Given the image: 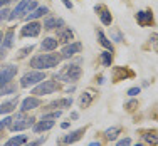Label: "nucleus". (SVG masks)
Segmentation results:
<instances>
[{
    "mask_svg": "<svg viewBox=\"0 0 158 146\" xmlns=\"http://www.w3.org/2000/svg\"><path fill=\"white\" fill-rule=\"evenodd\" d=\"M44 140H46V138H44ZM44 140H39V141H32V143H29V144H25V146H39V144L42 143Z\"/></svg>",
    "mask_w": 158,
    "mask_h": 146,
    "instance_id": "nucleus-37",
    "label": "nucleus"
},
{
    "mask_svg": "<svg viewBox=\"0 0 158 146\" xmlns=\"http://www.w3.org/2000/svg\"><path fill=\"white\" fill-rule=\"evenodd\" d=\"M10 123H12V118H3V121L0 123V129L7 128V126H10Z\"/></svg>",
    "mask_w": 158,
    "mask_h": 146,
    "instance_id": "nucleus-35",
    "label": "nucleus"
},
{
    "mask_svg": "<svg viewBox=\"0 0 158 146\" xmlns=\"http://www.w3.org/2000/svg\"><path fill=\"white\" fill-rule=\"evenodd\" d=\"M44 79H46V74L44 72H40V71H31V72L24 74V77L20 79V86L22 87H31V86H37Z\"/></svg>",
    "mask_w": 158,
    "mask_h": 146,
    "instance_id": "nucleus-3",
    "label": "nucleus"
},
{
    "mask_svg": "<svg viewBox=\"0 0 158 146\" xmlns=\"http://www.w3.org/2000/svg\"><path fill=\"white\" fill-rule=\"evenodd\" d=\"M136 20L140 25H143V27L153 25V14L150 12V10H140V12L136 14Z\"/></svg>",
    "mask_w": 158,
    "mask_h": 146,
    "instance_id": "nucleus-11",
    "label": "nucleus"
},
{
    "mask_svg": "<svg viewBox=\"0 0 158 146\" xmlns=\"http://www.w3.org/2000/svg\"><path fill=\"white\" fill-rule=\"evenodd\" d=\"M57 39H59V42L69 44L71 40L74 39V34H73V30H71L69 27H61L57 30Z\"/></svg>",
    "mask_w": 158,
    "mask_h": 146,
    "instance_id": "nucleus-12",
    "label": "nucleus"
},
{
    "mask_svg": "<svg viewBox=\"0 0 158 146\" xmlns=\"http://www.w3.org/2000/svg\"><path fill=\"white\" fill-rule=\"evenodd\" d=\"M9 2H14V0H7V3H9Z\"/></svg>",
    "mask_w": 158,
    "mask_h": 146,
    "instance_id": "nucleus-47",
    "label": "nucleus"
},
{
    "mask_svg": "<svg viewBox=\"0 0 158 146\" xmlns=\"http://www.w3.org/2000/svg\"><path fill=\"white\" fill-rule=\"evenodd\" d=\"M3 3H7V0H0V7H2Z\"/></svg>",
    "mask_w": 158,
    "mask_h": 146,
    "instance_id": "nucleus-44",
    "label": "nucleus"
},
{
    "mask_svg": "<svg viewBox=\"0 0 158 146\" xmlns=\"http://www.w3.org/2000/svg\"><path fill=\"white\" fill-rule=\"evenodd\" d=\"M24 143H27V136L25 134H20V136H14L10 138L9 141H7L3 146H22Z\"/></svg>",
    "mask_w": 158,
    "mask_h": 146,
    "instance_id": "nucleus-20",
    "label": "nucleus"
},
{
    "mask_svg": "<svg viewBox=\"0 0 158 146\" xmlns=\"http://www.w3.org/2000/svg\"><path fill=\"white\" fill-rule=\"evenodd\" d=\"M71 118H73V119H77L79 114H77V113H71Z\"/></svg>",
    "mask_w": 158,
    "mask_h": 146,
    "instance_id": "nucleus-42",
    "label": "nucleus"
},
{
    "mask_svg": "<svg viewBox=\"0 0 158 146\" xmlns=\"http://www.w3.org/2000/svg\"><path fill=\"white\" fill-rule=\"evenodd\" d=\"M119 134V128L118 126H114V128H110L104 131V136L108 138V140H116V136Z\"/></svg>",
    "mask_w": 158,
    "mask_h": 146,
    "instance_id": "nucleus-28",
    "label": "nucleus"
},
{
    "mask_svg": "<svg viewBox=\"0 0 158 146\" xmlns=\"http://www.w3.org/2000/svg\"><path fill=\"white\" fill-rule=\"evenodd\" d=\"M51 128H54V121L52 119H40L35 126H34V133H42V131H49Z\"/></svg>",
    "mask_w": 158,
    "mask_h": 146,
    "instance_id": "nucleus-15",
    "label": "nucleus"
},
{
    "mask_svg": "<svg viewBox=\"0 0 158 146\" xmlns=\"http://www.w3.org/2000/svg\"><path fill=\"white\" fill-rule=\"evenodd\" d=\"M40 29H42V25L39 24V22H27V24L22 27V30H20V35L22 37H37L40 34Z\"/></svg>",
    "mask_w": 158,
    "mask_h": 146,
    "instance_id": "nucleus-6",
    "label": "nucleus"
},
{
    "mask_svg": "<svg viewBox=\"0 0 158 146\" xmlns=\"http://www.w3.org/2000/svg\"><path fill=\"white\" fill-rule=\"evenodd\" d=\"M89 146H101L99 141H94V143H89Z\"/></svg>",
    "mask_w": 158,
    "mask_h": 146,
    "instance_id": "nucleus-43",
    "label": "nucleus"
},
{
    "mask_svg": "<svg viewBox=\"0 0 158 146\" xmlns=\"http://www.w3.org/2000/svg\"><path fill=\"white\" fill-rule=\"evenodd\" d=\"M17 91V87L14 84H10V82H7V84L0 86V96H5V94H14V92Z\"/></svg>",
    "mask_w": 158,
    "mask_h": 146,
    "instance_id": "nucleus-24",
    "label": "nucleus"
},
{
    "mask_svg": "<svg viewBox=\"0 0 158 146\" xmlns=\"http://www.w3.org/2000/svg\"><path fill=\"white\" fill-rule=\"evenodd\" d=\"M141 92V87H131V89H128V96H138Z\"/></svg>",
    "mask_w": 158,
    "mask_h": 146,
    "instance_id": "nucleus-32",
    "label": "nucleus"
},
{
    "mask_svg": "<svg viewBox=\"0 0 158 146\" xmlns=\"http://www.w3.org/2000/svg\"><path fill=\"white\" fill-rule=\"evenodd\" d=\"M31 2H32V0H20V2H19V5L9 14V20H15V18H19L22 14H27Z\"/></svg>",
    "mask_w": 158,
    "mask_h": 146,
    "instance_id": "nucleus-8",
    "label": "nucleus"
},
{
    "mask_svg": "<svg viewBox=\"0 0 158 146\" xmlns=\"http://www.w3.org/2000/svg\"><path fill=\"white\" fill-rule=\"evenodd\" d=\"M82 133H84V129H76V131H73V133L66 134V136H64V143H66V144L76 143V141L79 140V138L82 136Z\"/></svg>",
    "mask_w": 158,
    "mask_h": 146,
    "instance_id": "nucleus-18",
    "label": "nucleus"
},
{
    "mask_svg": "<svg viewBox=\"0 0 158 146\" xmlns=\"http://www.w3.org/2000/svg\"><path fill=\"white\" fill-rule=\"evenodd\" d=\"M62 3H64V5L67 7V9H73V3H71L69 0H62Z\"/></svg>",
    "mask_w": 158,
    "mask_h": 146,
    "instance_id": "nucleus-39",
    "label": "nucleus"
},
{
    "mask_svg": "<svg viewBox=\"0 0 158 146\" xmlns=\"http://www.w3.org/2000/svg\"><path fill=\"white\" fill-rule=\"evenodd\" d=\"M9 10H7V9H2V10H0V22H3V20H7V18H9Z\"/></svg>",
    "mask_w": 158,
    "mask_h": 146,
    "instance_id": "nucleus-33",
    "label": "nucleus"
},
{
    "mask_svg": "<svg viewBox=\"0 0 158 146\" xmlns=\"http://www.w3.org/2000/svg\"><path fill=\"white\" fill-rule=\"evenodd\" d=\"M145 140L148 141V143H152V144H156V143H158V134L148 133V134H145Z\"/></svg>",
    "mask_w": 158,
    "mask_h": 146,
    "instance_id": "nucleus-29",
    "label": "nucleus"
},
{
    "mask_svg": "<svg viewBox=\"0 0 158 146\" xmlns=\"http://www.w3.org/2000/svg\"><path fill=\"white\" fill-rule=\"evenodd\" d=\"M61 61H62V55L59 54H39L31 59V67H35V69H40V71L52 69V67H57Z\"/></svg>",
    "mask_w": 158,
    "mask_h": 146,
    "instance_id": "nucleus-1",
    "label": "nucleus"
},
{
    "mask_svg": "<svg viewBox=\"0 0 158 146\" xmlns=\"http://www.w3.org/2000/svg\"><path fill=\"white\" fill-rule=\"evenodd\" d=\"M39 106H40V101H39V97H35V96H31V97H25V99L22 101L20 111H22V113H27V111H32V109H35V107H39Z\"/></svg>",
    "mask_w": 158,
    "mask_h": 146,
    "instance_id": "nucleus-10",
    "label": "nucleus"
},
{
    "mask_svg": "<svg viewBox=\"0 0 158 146\" xmlns=\"http://www.w3.org/2000/svg\"><path fill=\"white\" fill-rule=\"evenodd\" d=\"M44 14H49V9H47V7H37L35 10H32L31 14H27V15H25V20H27V22L35 20V18L42 17Z\"/></svg>",
    "mask_w": 158,
    "mask_h": 146,
    "instance_id": "nucleus-17",
    "label": "nucleus"
},
{
    "mask_svg": "<svg viewBox=\"0 0 158 146\" xmlns=\"http://www.w3.org/2000/svg\"><path fill=\"white\" fill-rule=\"evenodd\" d=\"M64 27V20L62 18H56V17H47L44 20V29L47 30H54V29H61Z\"/></svg>",
    "mask_w": 158,
    "mask_h": 146,
    "instance_id": "nucleus-13",
    "label": "nucleus"
},
{
    "mask_svg": "<svg viewBox=\"0 0 158 146\" xmlns=\"http://www.w3.org/2000/svg\"><path fill=\"white\" fill-rule=\"evenodd\" d=\"M82 49V44L81 42H71V44H66V47L62 49V59H71L73 55H76L81 52Z\"/></svg>",
    "mask_w": 158,
    "mask_h": 146,
    "instance_id": "nucleus-9",
    "label": "nucleus"
},
{
    "mask_svg": "<svg viewBox=\"0 0 158 146\" xmlns=\"http://www.w3.org/2000/svg\"><path fill=\"white\" fill-rule=\"evenodd\" d=\"M73 104V99L71 97H66V99H57V101H52L49 104V107H71Z\"/></svg>",
    "mask_w": 158,
    "mask_h": 146,
    "instance_id": "nucleus-21",
    "label": "nucleus"
},
{
    "mask_svg": "<svg viewBox=\"0 0 158 146\" xmlns=\"http://www.w3.org/2000/svg\"><path fill=\"white\" fill-rule=\"evenodd\" d=\"M59 116H61V111H54V113H51V114H44L42 118L44 119H57Z\"/></svg>",
    "mask_w": 158,
    "mask_h": 146,
    "instance_id": "nucleus-31",
    "label": "nucleus"
},
{
    "mask_svg": "<svg viewBox=\"0 0 158 146\" xmlns=\"http://www.w3.org/2000/svg\"><path fill=\"white\" fill-rule=\"evenodd\" d=\"M81 77V67L77 64H69L66 66L59 74H56V79H61L64 82H74Z\"/></svg>",
    "mask_w": 158,
    "mask_h": 146,
    "instance_id": "nucleus-2",
    "label": "nucleus"
},
{
    "mask_svg": "<svg viewBox=\"0 0 158 146\" xmlns=\"http://www.w3.org/2000/svg\"><path fill=\"white\" fill-rule=\"evenodd\" d=\"M15 74H17V67L15 66H5L3 69H0V86H3V84H7V82H10L15 77Z\"/></svg>",
    "mask_w": 158,
    "mask_h": 146,
    "instance_id": "nucleus-7",
    "label": "nucleus"
},
{
    "mask_svg": "<svg viewBox=\"0 0 158 146\" xmlns=\"http://www.w3.org/2000/svg\"><path fill=\"white\" fill-rule=\"evenodd\" d=\"M61 128H62V129H67V128H69V123H62Z\"/></svg>",
    "mask_w": 158,
    "mask_h": 146,
    "instance_id": "nucleus-41",
    "label": "nucleus"
},
{
    "mask_svg": "<svg viewBox=\"0 0 158 146\" xmlns=\"http://www.w3.org/2000/svg\"><path fill=\"white\" fill-rule=\"evenodd\" d=\"M2 46H3V49H10V47L14 46V29H10V30L3 35Z\"/></svg>",
    "mask_w": 158,
    "mask_h": 146,
    "instance_id": "nucleus-22",
    "label": "nucleus"
},
{
    "mask_svg": "<svg viewBox=\"0 0 158 146\" xmlns=\"http://www.w3.org/2000/svg\"><path fill=\"white\" fill-rule=\"evenodd\" d=\"M135 106H136V103H135V101H131V103L130 104H128V107H130V109H133V107Z\"/></svg>",
    "mask_w": 158,
    "mask_h": 146,
    "instance_id": "nucleus-40",
    "label": "nucleus"
},
{
    "mask_svg": "<svg viewBox=\"0 0 158 146\" xmlns=\"http://www.w3.org/2000/svg\"><path fill=\"white\" fill-rule=\"evenodd\" d=\"M135 146H145V144H141V143H136V144H135Z\"/></svg>",
    "mask_w": 158,
    "mask_h": 146,
    "instance_id": "nucleus-46",
    "label": "nucleus"
},
{
    "mask_svg": "<svg viewBox=\"0 0 158 146\" xmlns=\"http://www.w3.org/2000/svg\"><path fill=\"white\" fill-rule=\"evenodd\" d=\"M57 82L56 81H46L44 79L42 82H39V84L34 87V91H32V94H35V96H46V94H52V92H56L57 91Z\"/></svg>",
    "mask_w": 158,
    "mask_h": 146,
    "instance_id": "nucleus-4",
    "label": "nucleus"
},
{
    "mask_svg": "<svg viewBox=\"0 0 158 146\" xmlns=\"http://www.w3.org/2000/svg\"><path fill=\"white\" fill-rule=\"evenodd\" d=\"M17 104H19V97H14V99H10V101L2 103V104H0V114H9V113H12V111L17 107Z\"/></svg>",
    "mask_w": 158,
    "mask_h": 146,
    "instance_id": "nucleus-14",
    "label": "nucleus"
},
{
    "mask_svg": "<svg viewBox=\"0 0 158 146\" xmlns=\"http://www.w3.org/2000/svg\"><path fill=\"white\" fill-rule=\"evenodd\" d=\"M34 51V46H27V47H24V49H22V51L20 52H19V57H25V55H29V52H32Z\"/></svg>",
    "mask_w": 158,
    "mask_h": 146,
    "instance_id": "nucleus-30",
    "label": "nucleus"
},
{
    "mask_svg": "<svg viewBox=\"0 0 158 146\" xmlns=\"http://www.w3.org/2000/svg\"><path fill=\"white\" fill-rule=\"evenodd\" d=\"M2 59H5V49L0 47V61H2Z\"/></svg>",
    "mask_w": 158,
    "mask_h": 146,
    "instance_id": "nucleus-38",
    "label": "nucleus"
},
{
    "mask_svg": "<svg viewBox=\"0 0 158 146\" xmlns=\"http://www.w3.org/2000/svg\"><path fill=\"white\" fill-rule=\"evenodd\" d=\"M34 124V118H24V114L19 113L15 118L12 119L10 123V129L12 131H22V129H27Z\"/></svg>",
    "mask_w": 158,
    "mask_h": 146,
    "instance_id": "nucleus-5",
    "label": "nucleus"
},
{
    "mask_svg": "<svg viewBox=\"0 0 158 146\" xmlns=\"http://www.w3.org/2000/svg\"><path fill=\"white\" fill-rule=\"evenodd\" d=\"M101 62H103V66L110 67L111 62H113V52H110V51L101 52Z\"/></svg>",
    "mask_w": 158,
    "mask_h": 146,
    "instance_id": "nucleus-25",
    "label": "nucleus"
},
{
    "mask_svg": "<svg viewBox=\"0 0 158 146\" xmlns=\"http://www.w3.org/2000/svg\"><path fill=\"white\" fill-rule=\"evenodd\" d=\"M126 76L131 77V76H133V72H131V71H128V69H123V67H116L114 74H113V79L118 82V81H121L123 77H126Z\"/></svg>",
    "mask_w": 158,
    "mask_h": 146,
    "instance_id": "nucleus-19",
    "label": "nucleus"
},
{
    "mask_svg": "<svg viewBox=\"0 0 158 146\" xmlns=\"http://www.w3.org/2000/svg\"><path fill=\"white\" fill-rule=\"evenodd\" d=\"M99 17H101V22H103L104 25H111V22H113V17H111L110 10H106V9H104L103 12L99 14Z\"/></svg>",
    "mask_w": 158,
    "mask_h": 146,
    "instance_id": "nucleus-26",
    "label": "nucleus"
},
{
    "mask_svg": "<svg viewBox=\"0 0 158 146\" xmlns=\"http://www.w3.org/2000/svg\"><path fill=\"white\" fill-rule=\"evenodd\" d=\"M98 39H99V44L103 47H106L110 52H113V44H111V40H108V37L103 34V30H98Z\"/></svg>",
    "mask_w": 158,
    "mask_h": 146,
    "instance_id": "nucleus-23",
    "label": "nucleus"
},
{
    "mask_svg": "<svg viewBox=\"0 0 158 146\" xmlns=\"http://www.w3.org/2000/svg\"><path fill=\"white\" fill-rule=\"evenodd\" d=\"M2 39H3V35H2V32H0V44H2Z\"/></svg>",
    "mask_w": 158,
    "mask_h": 146,
    "instance_id": "nucleus-45",
    "label": "nucleus"
},
{
    "mask_svg": "<svg viewBox=\"0 0 158 146\" xmlns=\"http://www.w3.org/2000/svg\"><path fill=\"white\" fill-rule=\"evenodd\" d=\"M113 39H114L116 42H123V35H121L119 32H114V34H113Z\"/></svg>",
    "mask_w": 158,
    "mask_h": 146,
    "instance_id": "nucleus-36",
    "label": "nucleus"
},
{
    "mask_svg": "<svg viewBox=\"0 0 158 146\" xmlns=\"http://www.w3.org/2000/svg\"><path fill=\"white\" fill-rule=\"evenodd\" d=\"M93 97H94V94H91V92H86V94H82L81 99H79L81 106H82V107L89 106V104H91V101H93Z\"/></svg>",
    "mask_w": 158,
    "mask_h": 146,
    "instance_id": "nucleus-27",
    "label": "nucleus"
},
{
    "mask_svg": "<svg viewBox=\"0 0 158 146\" xmlns=\"http://www.w3.org/2000/svg\"><path fill=\"white\" fill-rule=\"evenodd\" d=\"M57 42L59 40L54 39V37H46V39L42 40V44H40V49L46 51V52H51V51H54V49L57 47Z\"/></svg>",
    "mask_w": 158,
    "mask_h": 146,
    "instance_id": "nucleus-16",
    "label": "nucleus"
},
{
    "mask_svg": "<svg viewBox=\"0 0 158 146\" xmlns=\"http://www.w3.org/2000/svg\"><path fill=\"white\" fill-rule=\"evenodd\" d=\"M116 146H131V140L130 138H123V140L118 141V144Z\"/></svg>",
    "mask_w": 158,
    "mask_h": 146,
    "instance_id": "nucleus-34",
    "label": "nucleus"
}]
</instances>
